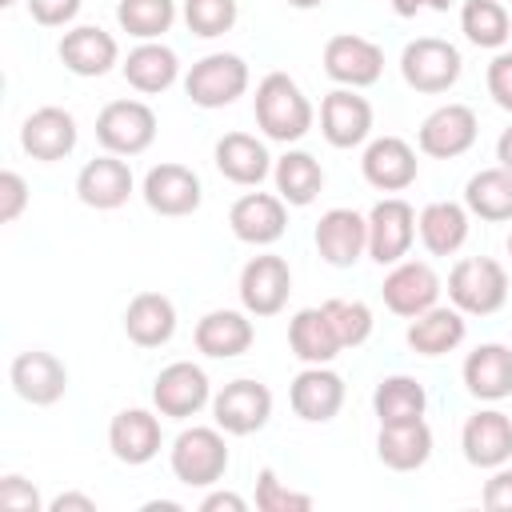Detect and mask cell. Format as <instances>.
Segmentation results:
<instances>
[{"mask_svg": "<svg viewBox=\"0 0 512 512\" xmlns=\"http://www.w3.org/2000/svg\"><path fill=\"white\" fill-rule=\"evenodd\" d=\"M252 112H256V128L276 140V144H296L308 136L316 112L304 96V88L288 76V72H268L260 84H256V96H252Z\"/></svg>", "mask_w": 512, "mask_h": 512, "instance_id": "cell-1", "label": "cell"}, {"mask_svg": "<svg viewBox=\"0 0 512 512\" xmlns=\"http://www.w3.org/2000/svg\"><path fill=\"white\" fill-rule=\"evenodd\" d=\"M508 268L492 256H464L452 264L448 272V300L464 312V316H492L504 308L508 300Z\"/></svg>", "mask_w": 512, "mask_h": 512, "instance_id": "cell-2", "label": "cell"}, {"mask_svg": "<svg viewBox=\"0 0 512 512\" xmlns=\"http://www.w3.org/2000/svg\"><path fill=\"white\" fill-rule=\"evenodd\" d=\"M168 464H172V476L180 484H188V488H216L224 480V472H228V440H224V428H204V424L184 428L172 440Z\"/></svg>", "mask_w": 512, "mask_h": 512, "instance_id": "cell-3", "label": "cell"}, {"mask_svg": "<svg viewBox=\"0 0 512 512\" xmlns=\"http://www.w3.org/2000/svg\"><path fill=\"white\" fill-rule=\"evenodd\" d=\"M460 48L440 40V36H416L404 44L400 52V76L412 92H424V96H440L448 92L456 80H460Z\"/></svg>", "mask_w": 512, "mask_h": 512, "instance_id": "cell-4", "label": "cell"}, {"mask_svg": "<svg viewBox=\"0 0 512 512\" xmlns=\"http://www.w3.org/2000/svg\"><path fill=\"white\" fill-rule=\"evenodd\" d=\"M184 92L196 108H228L248 92V64L236 52H208L184 76Z\"/></svg>", "mask_w": 512, "mask_h": 512, "instance_id": "cell-5", "label": "cell"}, {"mask_svg": "<svg viewBox=\"0 0 512 512\" xmlns=\"http://www.w3.org/2000/svg\"><path fill=\"white\" fill-rule=\"evenodd\" d=\"M96 140L112 156H140L156 140V112L144 100H108L96 116Z\"/></svg>", "mask_w": 512, "mask_h": 512, "instance_id": "cell-6", "label": "cell"}, {"mask_svg": "<svg viewBox=\"0 0 512 512\" xmlns=\"http://www.w3.org/2000/svg\"><path fill=\"white\" fill-rule=\"evenodd\" d=\"M240 308L248 316H276L284 312L288 304V292H292V268L284 256H272V252H260L252 256L244 268H240Z\"/></svg>", "mask_w": 512, "mask_h": 512, "instance_id": "cell-7", "label": "cell"}, {"mask_svg": "<svg viewBox=\"0 0 512 512\" xmlns=\"http://www.w3.org/2000/svg\"><path fill=\"white\" fill-rule=\"evenodd\" d=\"M204 404H212V384L208 372L192 360H176L168 368L156 372L152 380V408L168 420H188L196 416Z\"/></svg>", "mask_w": 512, "mask_h": 512, "instance_id": "cell-8", "label": "cell"}, {"mask_svg": "<svg viewBox=\"0 0 512 512\" xmlns=\"http://www.w3.org/2000/svg\"><path fill=\"white\" fill-rule=\"evenodd\" d=\"M268 416H272V392L260 380L240 376V380H228L212 396V420L228 436H252L268 424Z\"/></svg>", "mask_w": 512, "mask_h": 512, "instance_id": "cell-9", "label": "cell"}, {"mask_svg": "<svg viewBox=\"0 0 512 512\" xmlns=\"http://www.w3.org/2000/svg\"><path fill=\"white\" fill-rule=\"evenodd\" d=\"M416 240V208L400 196H384L368 212V256L384 264H400Z\"/></svg>", "mask_w": 512, "mask_h": 512, "instance_id": "cell-10", "label": "cell"}, {"mask_svg": "<svg viewBox=\"0 0 512 512\" xmlns=\"http://www.w3.org/2000/svg\"><path fill=\"white\" fill-rule=\"evenodd\" d=\"M324 72L340 88H372L384 72V48L356 32H336L324 44Z\"/></svg>", "mask_w": 512, "mask_h": 512, "instance_id": "cell-11", "label": "cell"}, {"mask_svg": "<svg viewBox=\"0 0 512 512\" xmlns=\"http://www.w3.org/2000/svg\"><path fill=\"white\" fill-rule=\"evenodd\" d=\"M140 196L156 216H192L204 200V188H200V176L188 164L164 160V164H152L144 172Z\"/></svg>", "mask_w": 512, "mask_h": 512, "instance_id": "cell-12", "label": "cell"}, {"mask_svg": "<svg viewBox=\"0 0 512 512\" xmlns=\"http://www.w3.org/2000/svg\"><path fill=\"white\" fill-rule=\"evenodd\" d=\"M8 380H12V392L32 404V408H48L56 400H64L68 392V368L60 356L44 352V348H28L20 352L12 364H8Z\"/></svg>", "mask_w": 512, "mask_h": 512, "instance_id": "cell-13", "label": "cell"}, {"mask_svg": "<svg viewBox=\"0 0 512 512\" xmlns=\"http://www.w3.org/2000/svg\"><path fill=\"white\" fill-rule=\"evenodd\" d=\"M440 292H444V284L432 272V264H424V260H400V264H392V272L380 284L384 308L396 312V316H404V320L436 308Z\"/></svg>", "mask_w": 512, "mask_h": 512, "instance_id": "cell-14", "label": "cell"}, {"mask_svg": "<svg viewBox=\"0 0 512 512\" xmlns=\"http://www.w3.org/2000/svg\"><path fill=\"white\" fill-rule=\"evenodd\" d=\"M476 132H480V124L468 104H440L436 112L424 116L416 144L432 160H456L476 144Z\"/></svg>", "mask_w": 512, "mask_h": 512, "instance_id": "cell-15", "label": "cell"}, {"mask_svg": "<svg viewBox=\"0 0 512 512\" xmlns=\"http://www.w3.org/2000/svg\"><path fill=\"white\" fill-rule=\"evenodd\" d=\"M228 228L240 244L268 248L288 232V204L272 192H244L228 208Z\"/></svg>", "mask_w": 512, "mask_h": 512, "instance_id": "cell-16", "label": "cell"}, {"mask_svg": "<svg viewBox=\"0 0 512 512\" xmlns=\"http://www.w3.org/2000/svg\"><path fill=\"white\" fill-rule=\"evenodd\" d=\"M316 252L332 268H352L360 256H368V216L356 208H328L316 220Z\"/></svg>", "mask_w": 512, "mask_h": 512, "instance_id": "cell-17", "label": "cell"}, {"mask_svg": "<svg viewBox=\"0 0 512 512\" xmlns=\"http://www.w3.org/2000/svg\"><path fill=\"white\" fill-rule=\"evenodd\" d=\"M360 172L376 192H404L416 184L420 176V160L416 148L400 136H376L368 140L364 156H360Z\"/></svg>", "mask_w": 512, "mask_h": 512, "instance_id": "cell-18", "label": "cell"}, {"mask_svg": "<svg viewBox=\"0 0 512 512\" xmlns=\"http://www.w3.org/2000/svg\"><path fill=\"white\" fill-rule=\"evenodd\" d=\"M460 448L472 468H500L512 460V416L500 408H480L460 428Z\"/></svg>", "mask_w": 512, "mask_h": 512, "instance_id": "cell-19", "label": "cell"}, {"mask_svg": "<svg viewBox=\"0 0 512 512\" xmlns=\"http://www.w3.org/2000/svg\"><path fill=\"white\" fill-rule=\"evenodd\" d=\"M320 132L332 148H360L372 136V104L356 88H332L320 100Z\"/></svg>", "mask_w": 512, "mask_h": 512, "instance_id": "cell-20", "label": "cell"}, {"mask_svg": "<svg viewBox=\"0 0 512 512\" xmlns=\"http://www.w3.org/2000/svg\"><path fill=\"white\" fill-rule=\"evenodd\" d=\"M76 116L68 108H56V104H44L36 108L24 124H20V148L40 160V164H56L64 156H72L76 148Z\"/></svg>", "mask_w": 512, "mask_h": 512, "instance_id": "cell-21", "label": "cell"}, {"mask_svg": "<svg viewBox=\"0 0 512 512\" xmlns=\"http://www.w3.org/2000/svg\"><path fill=\"white\" fill-rule=\"evenodd\" d=\"M132 188H136V180H132L128 160H124V156H112V152L88 160V164L80 168V176H76V196H80V204H88V208H96V212H116V208H124L128 196H132Z\"/></svg>", "mask_w": 512, "mask_h": 512, "instance_id": "cell-22", "label": "cell"}, {"mask_svg": "<svg viewBox=\"0 0 512 512\" xmlns=\"http://www.w3.org/2000/svg\"><path fill=\"white\" fill-rule=\"evenodd\" d=\"M164 444V432H160V412H148V408H120L108 424V448L120 464L128 468H140L148 460H156Z\"/></svg>", "mask_w": 512, "mask_h": 512, "instance_id": "cell-23", "label": "cell"}, {"mask_svg": "<svg viewBox=\"0 0 512 512\" xmlns=\"http://www.w3.org/2000/svg\"><path fill=\"white\" fill-rule=\"evenodd\" d=\"M56 56L72 76H104L120 64V44L112 32H104L96 24H76L60 36Z\"/></svg>", "mask_w": 512, "mask_h": 512, "instance_id": "cell-24", "label": "cell"}, {"mask_svg": "<svg viewBox=\"0 0 512 512\" xmlns=\"http://www.w3.org/2000/svg\"><path fill=\"white\" fill-rule=\"evenodd\" d=\"M292 412L308 424H328L340 408H344V376L332 372L328 364H308L304 372H296L292 388H288Z\"/></svg>", "mask_w": 512, "mask_h": 512, "instance_id": "cell-25", "label": "cell"}, {"mask_svg": "<svg viewBox=\"0 0 512 512\" xmlns=\"http://www.w3.org/2000/svg\"><path fill=\"white\" fill-rule=\"evenodd\" d=\"M196 352H204L208 360H236L252 348L256 340V328L248 320V312H236V308H212L196 320Z\"/></svg>", "mask_w": 512, "mask_h": 512, "instance_id": "cell-26", "label": "cell"}, {"mask_svg": "<svg viewBox=\"0 0 512 512\" xmlns=\"http://www.w3.org/2000/svg\"><path fill=\"white\" fill-rule=\"evenodd\" d=\"M464 388L468 396L484 400V404H496L504 396H512V348L508 344H476L468 356H464Z\"/></svg>", "mask_w": 512, "mask_h": 512, "instance_id": "cell-27", "label": "cell"}, {"mask_svg": "<svg viewBox=\"0 0 512 512\" xmlns=\"http://www.w3.org/2000/svg\"><path fill=\"white\" fill-rule=\"evenodd\" d=\"M212 160H216V172L240 188H256L272 172V156H268L264 140H256L248 132H224L212 148Z\"/></svg>", "mask_w": 512, "mask_h": 512, "instance_id": "cell-28", "label": "cell"}, {"mask_svg": "<svg viewBox=\"0 0 512 512\" xmlns=\"http://www.w3.org/2000/svg\"><path fill=\"white\" fill-rule=\"evenodd\" d=\"M124 336L136 348H164L176 336V304L164 292H136L124 308Z\"/></svg>", "mask_w": 512, "mask_h": 512, "instance_id": "cell-29", "label": "cell"}, {"mask_svg": "<svg viewBox=\"0 0 512 512\" xmlns=\"http://www.w3.org/2000/svg\"><path fill=\"white\" fill-rule=\"evenodd\" d=\"M464 336H468V320H464V312L452 304V308H428V312H420V316H412V324H408V332H404V340H408V348L416 352V356H444V352H456L460 344H464Z\"/></svg>", "mask_w": 512, "mask_h": 512, "instance_id": "cell-30", "label": "cell"}, {"mask_svg": "<svg viewBox=\"0 0 512 512\" xmlns=\"http://www.w3.org/2000/svg\"><path fill=\"white\" fill-rule=\"evenodd\" d=\"M120 72H124V80H128L136 92L160 96V92H168V88L176 84V76H180V56H176L168 44H160V40H140V44L128 52V60L120 64Z\"/></svg>", "mask_w": 512, "mask_h": 512, "instance_id": "cell-31", "label": "cell"}, {"mask_svg": "<svg viewBox=\"0 0 512 512\" xmlns=\"http://www.w3.org/2000/svg\"><path fill=\"white\" fill-rule=\"evenodd\" d=\"M436 440H432V428L424 420H412V424H380V436H376V456L384 468L392 472H416L428 464Z\"/></svg>", "mask_w": 512, "mask_h": 512, "instance_id": "cell-32", "label": "cell"}, {"mask_svg": "<svg viewBox=\"0 0 512 512\" xmlns=\"http://www.w3.org/2000/svg\"><path fill=\"white\" fill-rule=\"evenodd\" d=\"M468 208L456 204V200H432L424 204V212L416 216V232H420V244L432 252V256H456L468 240Z\"/></svg>", "mask_w": 512, "mask_h": 512, "instance_id": "cell-33", "label": "cell"}, {"mask_svg": "<svg viewBox=\"0 0 512 512\" xmlns=\"http://www.w3.org/2000/svg\"><path fill=\"white\" fill-rule=\"evenodd\" d=\"M288 348L304 364H332L344 352V344H340V336H336V328H332L324 308H300L288 320Z\"/></svg>", "mask_w": 512, "mask_h": 512, "instance_id": "cell-34", "label": "cell"}, {"mask_svg": "<svg viewBox=\"0 0 512 512\" xmlns=\"http://www.w3.org/2000/svg\"><path fill=\"white\" fill-rule=\"evenodd\" d=\"M272 180H276V196L292 208H308L320 192H324V168L312 152L304 148H288L276 164H272Z\"/></svg>", "mask_w": 512, "mask_h": 512, "instance_id": "cell-35", "label": "cell"}, {"mask_svg": "<svg viewBox=\"0 0 512 512\" xmlns=\"http://www.w3.org/2000/svg\"><path fill=\"white\" fill-rule=\"evenodd\" d=\"M424 408H428V392L416 376H384L376 388H372V412L380 424H412V420H424Z\"/></svg>", "mask_w": 512, "mask_h": 512, "instance_id": "cell-36", "label": "cell"}, {"mask_svg": "<svg viewBox=\"0 0 512 512\" xmlns=\"http://www.w3.org/2000/svg\"><path fill=\"white\" fill-rule=\"evenodd\" d=\"M464 208L488 224L512 220V172L508 168H480L464 184Z\"/></svg>", "mask_w": 512, "mask_h": 512, "instance_id": "cell-37", "label": "cell"}, {"mask_svg": "<svg viewBox=\"0 0 512 512\" xmlns=\"http://www.w3.org/2000/svg\"><path fill=\"white\" fill-rule=\"evenodd\" d=\"M460 32L468 36V44L500 52L512 40V20H508V12H504L500 0H464V8H460Z\"/></svg>", "mask_w": 512, "mask_h": 512, "instance_id": "cell-38", "label": "cell"}, {"mask_svg": "<svg viewBox=\"0 0 512 512\" xmlns=\"http://www.w3.org/2000/svg\"><path fill=\"white\" fill-rule=\"evenodd\" d=\"M116 24L136 40H160L176 24V0H120Z\"/></svg>", "mask_w": 512, "mask_h": 512, "instance_id": "cell-39", "label": "cell"}, {"mask_svg": "<svg viewBox=\"0 0 512 512\" xmlns=\"http://www.w3.org/2000/svg\"><path fill=\"white\" fill-rule=\"evenodd\" d=\"M240 4L236 0H184V24L200 40H216L236 28Z\"/></svg>", "mask_w": 512, "mask_h": 512, "instance_id": "cell-40", "label": "cell"}, {"mask_svg": "<svg viewBox=\"0 0 512 512\" xmlns=\"http://www.w3.org/2000/svg\"><path fill=\"white\" fill-rule=\"evenodd\" d=\"M320 308L328 312V320H332V328H336V336H340L344 348H360L372 336V308L364 300H340V296H332Z\"/></svg>", "mask_w": 512, "mask_h": 512, "instance_id": "cell-41", "label": "cell"}, {"mask_svg": "<svg viewBox=\"0 0 512 512\" xmlns=\"http://www.w3.org/2000/svg\"><path fill=\"white\" fill-rule=\"evenodd\" d=\"M256 508L260 512H308L312 496L296 492V488H284L272 468H260V476H256Z\"/></svg>", "mask_w": 512, "mask_h": 512, "instance_id": "cell-42", "label": "cell"}, {"mask_svg": "<svg viewBox=\"0 0 512 512\" xmlns=\"http://www.w3.org/2000/svg\"><path fill=\"white\" fill-rule=\"evenodd\" d=\"M0 508L4 512H40L44 504H40V492L32 480L8 472V476H0Z\"/></svg>", "mask_w": 512, "mask_h": 512, "instance_id": "cell-43", "label": "cell"}, {"mask_svg": "<svg viewBox=\"0 0 512 512\" xmlns=\"http://www.w3.org/2000/svg\"><path fill=\"white\" fill-rule=\"evenodd\" d=\"M24 208H28V184H24L20 172L4 168L0 172V220L4 224H16L24 216Z\"/></svg>", "mask_w": 512, "mask_h": 512, "instance_id": "cell-44", "label": "cell"}, {"mask_svg": "<svg viewBox=\"0 0 512 512\" xmlns=\"http://www.w3.org/2000/svg\"><path fill=\"white\" fill-rule=\"evenodd\" d=\"M484 80H488V96L496 100V108L512 112V52H496Z\"/></svg>", "mask_w": 512, "mask_h": 512, "instance_id": "cell-45", "label": "cell"}, {"mask_svg": "<svg viewBox=\"0 0 512 512\" xmlns=\"http://www.w3.org/2000/svg\"><path fill=\"white\" fill-rule=\"evenodd\" d=\"M80 4L84 0H28V12H32V20L40 28H64V24L76 20Z\"/></svg>", "mask_w": 512, "mask_h": 512, "instance_id": "cell-46", "label": "cell"}, {"mask_svg": "<svg viewBox=\"0 0 512 512\" xmlns=\"http://www.w3.org/2000/svg\"><path fill=\"white\" fill-rule=\"evenodd\" d=\"M480 504L492 508V512H512V468H508V464L492 468V476L484 480Z\"/></svg>", "mask_w": 512, "mask_h": 512, "instance_id": "cell-47", "label": "cell"}, {"mask_svg": "<svg viewBox=\"0 0 512 512\" xmlns=\"http://www.w3.org/2000/svg\"><path fill=\"white\" fill-rule=\"evenodd\" d=\"M244 508H248V500L236 492H224V488H216L200 500V512H244Z\"/></svg>", "mask_w": 512, "mask_h": 512, "instance_id": "cell-48", "label": "cell"}, {"mask_svg": "<svg viewBox=\"0 0 512 512\" xmlns=\"http://www.w3.org/2000/svg\"><path fill=\"white\" fill-rule=\"evenodd\" d=\"M48 512H96V500L84 496V492H60V496L48 504Z\"/></svg>", "mask_w": 512, "mask_h": 512, "instance_id": "cell-49", "label": "cell"}, {"mask_svg": "<svg viewBox=\"0 0 512 512\" xmlns=\"http://www.w3.org/2000/svg\"><path fill=\"white\" fill-rule=\"evenodd\" d=\"M448 4H452V0H392V12H396V16H416V12H424V8L448 12Z\"/></svg>", "mask_w": 512, "mask_h": 512, "instance_id": "cell-50", "label": "cell"}, {"mask_svg": "<svg viewBox=\"0 0 512 512\" xmlns=\"http://www.w3.org/2000/svg\"><path fill=\"white\" fill-rule=\"evenodd\" d=\"M496 160H500V168H508L512 172V124L500 132V140H496Z\"/></svg>", "mask_w": 512, "mask_h": 512, "instance_id": "cell-51", "label": "cell"}, {"mask_svg": "<svg viewBox=\"0 0 512 512\" xmlns=\"http://www.w3.org/2000/svg\"><path fill=\"white\" fill-rule=\"evenodd\" d=\"M288 8H300V12H308V8H320L324 0H284Z\"/></svg>", "mask_w": 512, "mask_h": 512, "instance_id": "cell-52", "label": "cell"}, {"mask_svg": "<svg viewBox=\"0 0 512 512\" xmlns=\"http://www.w3.org/2000/svg\"><path fill=\"white\" fill-rule=\"evenodd\" d=\"M12 4H16V0H0V8H12Z\"/></svg>", "mask_w": 512, "mask_h": 512, "instance_id": "cell-53", "label": "cell"}, {"mask_svg": "<svg viewBox=\"0 0 512 512\" xmlns=\"http://www.w3.org/2000/svg\"><path fill=\"white\" fill-rule=\"evenodd\" d=\"M508 256H512V236H508Z\"/></svg>", "mask_w": 512, "mask_h": 512, "instance_id": "cell-54", "label": "cell"}, {"mask_svg": "<svg viewBox=\"0 0 512 512\" xmlns=\"http://www.w3.org/2000/svg\"><path fill=\"white\" fill-rule=\"evenodd\" d=\"M384 4H392V0H384Z\"/></svg>", "mask_w": 512, "mask_h": 512, "instance_id": "cell-55", "label": "cell"}]
</instances>
